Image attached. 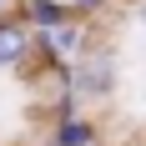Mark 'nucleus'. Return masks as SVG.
Segmentation results:
<instances>
[{"label": "nucleus", "instance_id": "nucleus-5", "mask_svg": "<svg viewBox=\"0 0 146 146\" xmlns=\"http://www.w3.org/2000/svg\"><path fill=\"white\" fill-rule=\"evenodd\" d=\"M106 5H111V0H71V10L81 15V20H86V15H96V10H106Z\"/></svg>", "mask_w": 146, "mask_h": 146}, {"label": "nucleus", "instance_id": "nucleus-7", "mask_svg": "<svg viewBox=\"0 0 146 146\" xmlns=\"http://www.w3.org/2000/svg\"><path fill=\"white\" fill-rule=\"evenodd\" d=\"M5 15H15V0H0V20H5Z\"/></svg>", "mask_w": 146, "mask_h": 146}, {"label": "nucleus", "instance_id": "nucleus-4", "mask_svg": "<svg viewBox=\"0 0 146 146\" xmlns=\"http://www.w3.org/2000/svg\"><path fill=\"white\" fill-rule=\"evenodd\" d=\"M50 146H96V126H91L81 111H76V116H60L56 131H50Z\"/></svg>", "mask_w": 146, "mask_h": 146}, {"label": "nucleus", "instance_id": "nucleus-3", "mask_svg": "<svg viewBox=\"0 0 146 146\" xmlns=\"http://www.w3.org/2000/svg\"><path fill=\"white\" fill-rule=\"evenodd\" d=\"M20 15H25L35 30H56V25H66V20H76L71 0H25V10H20Z\"/></svg>", "mask_w": 146, "mask_h": 146}, {"label": "nucleus", "instance_id": "nucleus-6", "mask_svg": "<svg viewBox=\"0 0 146 146\" xmlns=\"http://www.w3.org/2000/svg\"><path fill=\"white\" fill-rule=\"evenodd\" d=\"M136 25H141V35H146V0H136Z\"/></svg>", "mask_w": 146, "mask_h": 146}, {"label": "nucleus", "instance_id": "nucleus-2", "mask_svg": "<svg viewBox=\"0 0 146 146\" xmlns=\"http://www.w3.org/2000/svg\"><path fill=\"white\" fill-rule=\"evenodd\" d=\"M30 50H35V25H30L25 15H5L0 20V71L25 66Z\"/></svg>", "mask_w": 146, "mask_h": 146}, {"label": "nucleus", "instance_id": "nucleus-1", "mask_svg": "<svg viewBox=\"0 0 146 146\" xmlns=\"http://www.w3.org/2000/svg\"><path fill=\"white\" fill-rule=\"evenodd\" d=\"M76 66V91H81V101H106L111 91H116V56L111 50H81L71 60Z\"/></svg>", "mask_w": 146, "mask_h": 146}]
</instances>
